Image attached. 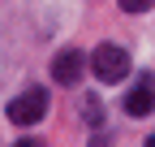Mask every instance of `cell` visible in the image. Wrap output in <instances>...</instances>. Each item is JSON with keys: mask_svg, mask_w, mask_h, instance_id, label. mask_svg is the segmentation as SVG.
<instances>
[{"mask_svg": "<svg viewBox=\"0 0 155 147\" xmlns=\"http://www.w3.org/2000/svg\"><path fill=\"white\" fill-rule=\"evenodd\" d=\"M91 74L99 82H121L125 74H129V52L116 48V43H99V48L91 52Z\"/></svg>", "mask_w": 155, "mask_h": 147, "instance_id": "6da1fadb", "label": "cell"}, {"mask_svg": "<svg viewBox=\"0 0 155 147\" xmlns=\"http://www.w3.org/2000/svg\"><path fill=\"white\" fill-rule=\"evenodd\" d=\"M43 113H48V91L43 87H30V91H22V95L9 104V121L13 125H39Z\"/></svg>", "mask_w": 155, "mask_h": 147, "instance_id": "7a4b0ae2", "label": "cell"}, {"mask_svg": "<svg viewBox=\"0 0 155 147\" xmlns=\"http://www.w3.org/2000/svg\"><path fill=\"white\" fill-rule=\"evenodd\" d=\"M82 69H86V56H82V52H73V48H65L61 56L52 61V78L61 82V87H73L78 78H82Z\"/></svg>", "mask_w": 155, "mask_h": 147, "instance_id": "3957f363", "label": "cell"}, {"mask_svg": "<svg viewBox=\"0 0 155 147\" xmlns=\"http://www.w3.org/2000/svg\"><path fill=\"white\" fill-rule=\"evenodd\" d=\"M151 108H155V95H151V87H147V82H142V87H134L129 95H125V113H129V117H147Z\"/></svg>", "mask_w": 155, "mask_h": 147, "instance_id": "277c9868", "label": "cell"}, {"mask_svg": "<svg viewBox=\"0 0 155 147\" xmlns=\"http://www.w3.org/2000/svg\"><path fill=\"white\" fill-rule=\"evenodd\" d=\"M116 5H121L125 13H147V9L155 5V0H116Z\"/></svg>", "mask_w": 155, "mask_h": 147, "instance_id": "5b68a950", "label": "cell"}, {"mask_svg": "<svg viewBox=\"0 0 155 147\" xmlns=\"http://www.w3.org/2000/svg\"><path fill=\"white\" fill-rule=\"evenodd\" d=\"M147 147H155V134H151V138H147Z\"/></svg>", "mask_w": 155, "mask_h": 147, "instance_id": "8992f818", "label": "cell"}]
</instances>
